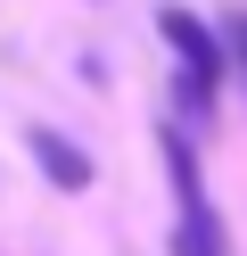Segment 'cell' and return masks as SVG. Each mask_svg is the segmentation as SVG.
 I'll return each mask as SVG.
<instances>
[{
  "mask_svg": "<svg viewBox=\"0 0 247 256\" xmlns=\"http://www.w3.org/2000/svg\"><path fill=\"white\" fill-rule=\"evenodd\" d=\"M214 42H223V66L239 74V100H247V8H223V25H214Z\"/></svg>",
  "mask_w": 247,
  "mask_h": 256,
  "instance_id": "4",
  "label": "cell"
},
{
  "mask_svg": "<svg viewBox=\"0 0 247 256\" xmlns=\"http://www.w3.org/2000/svg\"><path fill=\"white\" fill-rule=\"evenodd\" d=\"M25 149H33V166H41V182H49V190H66V198H74V190H91V157H82L74 140L58 132V124H33Z\"/></svg>",
  "mask_w": 247,
  "mask_h": 256,
  "instance_id": "3",
  "label": "cell"
},
{
  "mask_svg": "<svg viewBox=\"0 0 247 256\" xmlns=\"http://www.w3.org/2000/svg\"><path fill=\"white\" fill-rule=\"evenodd\" d=\"M157 42L173 50V100H181V132L214 124V108H223V83H231L214 25L198 17V8H173V0H165V8H157Z\"/></svg>",
  "mask_w": 247,
  "mask_h": 256,
  "instance_id": "1",
  "label": "cell"
},
{
  "mask_svg": "<svg viewBox=\"0 0 247 256\" xmlns=\"http://www.w3.org/2000/svg\"><path fill=\"white\" fill-rule=\"evenodd\" d=\"M157 149H165V182H173V256H231L223 206L206 198V166H198V140L181 132L173 116H165V124H157Z\"/></svg>",
  "mask_w": 247,
  "mask_h": 256,
  "instance_id": "2",
  "label": "cell"
}]
</instances>
